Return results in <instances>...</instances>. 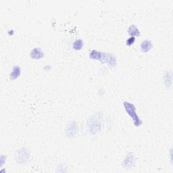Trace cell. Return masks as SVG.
<instances>
[{"label": "cell", "mask_w": 173, "mask_h": 173, "mask_svg": "<svg viewBox=\"0 0 173 173\" xmlns=\"http://www.w3.org/2000/svg\"><path fill=\"white\" fill-rule=\"evenodd\" d=\"M91 58L96 59L98 60H102L104 62H107L110 66H114L116 64V59L113 56L108 54H104L102 52H99L93 50L90 54Z\"/></svg>", "instance_id": "obj_1"}, {"label": "cell", "mask_w": 173, "mask_h": 173, "mask_svg": "<svg viewBox=\"0 0 173 173\" xmlns=\"http://www.w3.org/2000/svg\"><path fill=\"white\" fill-rule=\"evenodd\" d=\"M124 106L125 107L126 111L127 112L129 115L131 116L133 118V120H134V124L136 126H139L141 124V121L139 120V117H137L135 112V106L132 104H129L128 102H124Z\"/></svg>", "instance_id": "obj_2"}, {"label": "cell", "mask_w": 173, "mask_h": 173, "mask_svg": "<svg viewBox=\"0 0 173 173\" xmlns=\"http://www.w3.org/2000/svg\"><path fill=\"white\" fill-rule=\"evenodd\" d=\"M30 55L32 58L39 60V59L42 58L44 56V53L40 47H35L32 50Z\"/></svg>", "instance_id": "obj_3"}, {"label": "cell", "mask_w": 173, "mask_h": 173, "mask_svg": "<svg viewBox=\"0 0 173 173\" xmlns=\"http://www.w3.org/2000/svg\"><path fill=\"white\" fill-rule=\"evenodd\" d=\"M152 42L149 40H144L141 45V49L143 52H148L152 49Z\"/></svg>", "instance_id": "obj_4"}, {"label": "cell", "mask_w": 173, "mask_h": 173, "mask_svg": "<svg viewBox=\"0 0 173 173\" xmlns=\"http://www.w3.org/2000/svg\"><path fill=\"white\" fill-rule=\"evenodd\" d=\"M20 74V68L18 66H15L13 68L12 73L10 74V79L15 80L18 77Z\"/></svg>", "instance_id": "obj_5"}, {"label": "cell", "mask_w": 173, "mask_h": 173, "mask_svg": "<svg viewBox=\"0 0 173 173\" xmlns=\"http://www.w3.org/2000/svg\"><path fill=\"white\" fill-rule=\"evenodd\" d=\"M129 34L133 36H138L139 35V31L138 30L136 26L135 25H131V27H129V30H128Z\"/></svg>", "instance_id": "obj_6"}, {"label": "cell", "mask_w": 173, "mask_h": 173, "mask_svg": "<svg viewBox=\"0 0 173 173\" xmlns=\"http://www.w3.org/2000/svg\"><path fill=\"white\" fill-rule=\"evenodd\" d=\"M73 47L75 49H80L83 47V41L80 39L76 40L73 44Z\"/></svg>", "instance_id": "obj_7"}, {"label": "cell", "mask_w": 173, "mask_h": 173, "mask_svg": "<svg viewBox=\"0 0 173 173\" xmlns=\"http://www.w3.org/2000/svg\"><path fill=\"white\" fill-rule=\"evenodd\" d=\"M135 37H131V38H129V39H127V41H126V45H133V43L135 42Z\"/></svg>", "instance_id": "obj_8"}]
</instances>
